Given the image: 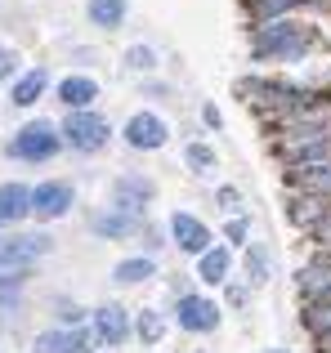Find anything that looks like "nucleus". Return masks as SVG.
I'll return each mask as SVG.
<instances>
[{
  "label": "nucleus",
  "instance_id": "f257e3e1",
  "mask_svg": "<svg viewBox=\"0 0 331 353\" xmlns=\"http://www.w3.org/2000/svg\"><path fill=\"white\" fill-rule=\"evenodd\" d=\"M318 45V32L300 18H269L251 27V59L255 63H300Z\"/></svg>",
  "mask_w": 331,
  "mask_h": 353
},
{
  "label": "nucleus",
  "instance_id": "f03ea898",
  "mask_svg": "<svg viewBox=\"0 0 331 353\" xmlns=\"http://www.w3.org/2000/svg\"><path fill=\"white\" fill-rule=\"evenodd\" d=\"M63 134L50 125V121H32V125H23L14 134V143H9V152L18 157V161H50L54 152H59Z\"/></svg>",
  "mask_w": 331,
  "mask_h": 353
},
{
  "label": "nucleus",
  "instance_id": "7ed1b4c3",
  "mask_svg": "<svg viewBox=\"0 0 331 353\" xmlns=\"http://www.w3.org/2000/svg\"><path fill=\"white\" fill-rule=\"evenodd\" d=\"M108 134H112V125L99 112H72L68 125H63V139H68L77 152H99V148L108 143Z\"/></svg>",
  "mask_w": 331,
  "mask_h": 353
},
{
  "label": "nucleus",
  "instance_id": "20e7f679",
  "mask_svg": "<svg viewBox=\"0 0 331 353\" xmlns=\"http://www.w3.org/2000/svg\"><path fill=\"white\" fill-rule=\"evenodd\" d=\"M174 322H179L183 331H192V336H206V331L219 327V304L206 300V295H179V304H174Z\"/></svg>",
  "mask_w": 331,
  "mask_h": 353
},
{
  "label": "nucleus",
  "instance_id": "39448f33",
  "mask_svg": "<svg viewBox=\"0 0 331 353\" xmlns=\"http://www.w3.org/2000/svg\"><path fill=\"white\" fill-rule=\"evenodd\" d=\"M166 139H170V125H166L157 112H134L126 121V143H130L134 152H157Z\"/></svg>",
  "mask_w": 331,
  "mask_h": 353
},
{
  "label": "nucleus",
  "instance_id": "423d86ee",
  "mask_svg": "<svg viewBox=\"0 0 331 353\" xmlns=\"http://www.w3.org/2000/svg\"><path fill=\"white\" fill-rule=\"evenodd\" d=\"M170 237L179 241V250H188V255H206L210 250V228L201 224L197 215H188V210H174L170 215Z\"/></svg>",
  "mask_w": 331,
  "mask_h": 353
},
{
  "label": "nucleus",
  "instance_id": "0eeeda50",
  "mask_svg": "<svg viewBox=\"0 0 331 353\" xmlns=\"http://www.w3.org/2000/svg\"><path fill=\"white\" fill-rule=\"evenodd\" d=\"M152 192H157V188H152V179H143V174H121L117 188H112V197H117V210H126V215L139 219L143 210H148Z\"/></svg>",
  "mask_w": 331,
  "mask_h": 353
},
{
  "label": "nucleus",
  "instance_id": "6e6552de",
  "mask_svg": "<svg viewBox=\"0 0 331 353\" xmlns=\"http://www.w3.org/2000/svg\"><path fill=\"white\" fill-rule=\"evenodd\" d=\"M50 250V237H9L0 241V268H27Z\"/></svg>",
  "mask_w": 331,
  "mask_h": 353
},
{
  "label": "nucleus",
  "instance_id": "1a4fd4ad",
  "mask_svg": "<svg viewBox=\"0 0 331 353\" xmlns=\"http://www.w3.org/2000/svg\"><path fill=\"white\" fill-rule=\"evenodd\" d=\"M68 206H72L68 183H36V192H32L36 219H59V215H68Z\"/></svg>",
  "mask_w": 331,
  "mask_h": 353
},
{
  "label": "nucleus",
  "instance_id": "9d476101",
  "mask_svg": "<svg viewBox=\"0 0 331 353\" xmlns=\"http://www.w3.org/2000/svg\"><path fill=\"white\" fill-rule=\"evenodd\" d=\"M94 336L103 340V345H126V340H130V318H126L121 304L94 309Z\"/></svg>",
  "mask_w": 331,
  "mask_h": 353
},
{
  "label": "nucleus",
  "instance_id": "9b49d317",
  "mask_svg": "<svg viewBox=\"0 0 331 353\" xmlns=\"http://www.w3.org/2000/svg\"><path fill=\"white\" fill-rule=\"evenodd\" d=\"M255 23H269V18H291L296 9H331V0H246Z\"/></svg>",
  "mask_w": 331,
  "mask_h": 353
},
{
  "label": "nucleus",
  "instance_id": "f8f14e48",
  "mask_svg": "<svg viewBox=\"0 0 331 353\" xmlns=\"http://www.w3.org/2000/svg\"><path fill=\"white\" fill-rule=\"evenodd\" d=\"M86 349H90V340L77 327H59V331H41L36 336V353H86Z\"/></svg>",
  "mask_w": 331,
  "mask_h": 353
},
{
  "label": "nucleus",
  "instance_id": "ddd939ff",
  "mask_svg": "<svg viewBox=\"0 0 331 353\" xmlns=\"http://www.w3.org/2000/svg\"><path fill=\"white\" fill-rule=\"evenodd\" d=\"M32 215V188L27 183H5L0 188V224H23Z\"/></svg>",
  "mask_w": 331,
  "mask_h": 353
},
{
  "label": "nucleus",
  "instance_id": "4468645a",
  "mask_svg": "<svg viewBox=\"0 0 331 353\" xmlns=\"http://www.w3.org/2000/svg\"><path fill=\"white\" fill-rule=\"evenodd\" d=\"M228 268H233V255H228V246H210L206 255H197V277H201L206 286L228 282Z\"/></svg>",
  "mask_w": 331,
  "mask_h": 353
},
{
  "label": "nucleus",
  "instance_id": "2eb2a0df",
  "mask_svg": "<svg viewBox=\"0 0 331 353\" xmlns=\"http://www.w3.org/2000/svg\"><path fill=\"white\" fill-rule=\"evenodd\" d=\"M59 99L72 108V112H86V108L99 99V85H94L90 77H68V81L59 85Z\"/></svg>",
  "mask_w": 331,
  "mask_h": 353
},
{
  "label": "nucleus",
  "instance_id": "dca6fc26",
  "mask_svg": "<svg viewBox=\"0 0 331 353\" xmlns=\"http://www.w3.org/2000/svg\"><path fill=\"white\" fill-rule=\"evenodd\" d=\"M90 228H94L99 237H134V233H139V219L126 215V210H108V215L90 219Z\"/></svg>",
  "mask_w": 331,
  "mask_h": 353
},
{
  "label": "nucleus",
  "instance_id": "f3484780",
  "mask_svg": "<svg viewBox=\"0 0 331 353\" xmlns=\"http://www.w3.org/2000/svg\"><path fill=\"white\" fill-rule=\"evenodd\" d=\"M45 85H50V72H45V68H32V72H27V77L14 85V103H18V108H32L36 99L45 94Z\"/></svg>",
  "mask_w": 331,
  "mask_h": 353
},
{
  "label": "nucleus",
  "instance_id": "a211bd4d",
  "mask_svg": "<svg viewBox=\"0 0 331 353\" xmlns=\"http://www.w3.org/2000/svg\"><path fill=\"white\" fill-rule=\"evenodd\" d=\"M121 18H126V0H90V23L94 27H121Z\"/></svg>",
  "mask_w": 331,
  "mask_h": 353
},
{
  "label": "nucleus",
  "instance_id": "6ab92c4d",
  "mask_svg": "<svg viewBox=\"0 0 331 353\" xmlns=\"http://www.w3.org/2000/svg\"><path fill=\"white\" fill-rule=\"evenodd\" d=\"M152 273H157V264H152L148 255H139V259H121V264L112 268V277H117V282H126V286H134V282H148Z\"/></svg>",
  "mask_w": 331,
  "mask_h": 353
},
{
  "label": "nucleus",
  "instance_id": "aec40b11",
  "mask_svg": "<svg viewBox=\"0 0 331 353\" xmlns=\"http://www.w3.org/2000/svg\"><path fill=\"white\" fill-rule=\"evenodd\" d=\"M300 322H305L314 336H331V295L327 300H309L305 313H300Z\"/></svg>",
  "mask_w": 331,
  "mask_h": 353
},
{
  "label": "nucleus",
  "instance_id": "412c9836",
  "mask_svg": "<svg viewBox=\"0 0 331 353\" xmlns=\"http://www.w3.org/2000/svg\"><path fill=\"white\" fill-rule=\"evenodd\" d=\"M134 331H139V340H143V345H161V336H166V322H161V313L143 309V313H139V322H134Z\"/></svg>",
  "mask_w": 331,
  "mask_h": 353
},
{
  "label": "nucleus",
  "instance_id": "4be33fe9",
  "mask_svg": "<svg viewBox=\"0 0 331 353\" xmlns=\"http://www.w3.org/2000/svg\"><path fill=\"white\" fill-rule=\"evenodd\" d=\"M183 161H188L197 174H210V170H215V148H206V143H188Z\"/></svg>",
  "mask_w": 331,
  "mask_h": 353
},
{
  "label": "nucleus",
  "instance_id": "5701e85b",
  "mask_svg": "<svg viewBox=\"0 0 331 353\" xmlns=\"http://www.w3.org/2000/svg\"><path fill=\"white\" fill-rule=\"evenodd\" d=\"M269 273H273L269 255H264L260 246H251L246 250V277H251V282H269Z\"/></svg>",
  "mask_w": 331,
  "mask_h": 353
},
{
  "label": "nucleus",
  "instance_id": "b1692460",
  "mask_svg": "<svg viewBox=\"0 0 331 353\" xmlns=\"http://www.w3.org/2000/svg\"><path fill=\"white\" fill-rule=\"evenodd\" d=\"M126 59H130V68H134V72H152V68H157V54H152L148 45H134Z\"/></svg>",
  "mask_w": 331,
  "mask_h": 353
},
{
  "label": "nucleus",
  "instance_id": "393cba45",
  "mask_svg": "<svg viewBox=\"0 0 331 353\" xmlns=\"http://www.w3.org/2000/svg\"><path fill=\"white\" fill-rule=\"evenodd\" d=\"M246 233H251V224H246V219H242V215H233V219H228V228H224V237H228V241H233V246H246Z\"/></svg>",
  "mask_w": 331,
  "mask_h": 353
},
{
  "label": "nucleus",
  "instance_id": "a878e982",
  "mask_svg": "<svg viewBox=\"0 0 331 353\" xmlns=\"http://www.w3.org/2000/svg\"><path fill=\"white\" fill-rule=\"evenodd\" d=\"M81 318H86V313H81L77 304H59V322H63V327H77Z\"/></svg>",
  "mask_w": 331,
  "mask_h": 353
},
{
  "label": "nucleus",
  "instance_id": "bb28decb",
  "mask_svg": "<svg viewBox=\"0 0 331 353\" xmlns=\"http://www.w3.org/2000/svg\"><path fill=\"white\" fill-rule=\"evenodd\" d=\"M219 206H224V210H237V206H242V192H237V188H219Z\"/></svg>",
  "mask_w": 331,
  "mask_h": 353
},
{
  "label": "nucleus",
  "instance_id": "cd10ccee",
  "mask_svg": "<svg viewBox=\"0 0 331 353\" xmlns=\"http://www.w3.org/2000/svg\"><path fill=\"white\" fill-rule=\"evenodd\" d=\"M201 121H206V125H210V130H219V125H224V117H219V112H215V108H201Z\"/></svg>",
  "mask_w": 331,
  "mask_h": 353
},
{
  "label": "nucleus",
  "instance_id": "c85d7f7f",
  "mask_svg": "<svg viewBox=\"0 0 331 353\" xmlns=\"http://www.w3.org/2000/svg\"><path fill=\"white\" fill-rule=\"evenodd\" d=\"M9 72H14V54L0 50V77H9Z\"/></svg>",
  "mask_w": 331,
  "mask_h": 353
},
{
  "label": "nucleus",
  "instance_id": "c756f323",
  "mask_svg": "<svg viewBox=\"0 0 331 353\" xmlns=\"http://www.w3.org/2000/svg\"><path fill=\"white\" fill-rule=\"evenodd\" d=\"M228 300H233V304H246V286H228Z\"/></svg>",
  "mask_w": 331,
  "mask_h": 353
},
{
  "label": "nucleus",
  "instance_id": "7c9ffc66",
  "mask_svg": "<svg viewBox=\"0 0 331 353\" xmlns=\"http://www.w3.org/2000/svg\"><path fill=\"white\" fill-rule=\"evenodd\" d=\"M269 353H287V349H269Z\"/></svg>",
  "mask_w": 331,
  "mask_h": 353
},
{
  "label": "nucleus",
  "instance_id": "2f4dec72",
  "mask_svg": "<svg viewBox=\"0 0 331 353\" xmlns=\"http://www.w3.org/2000/svg\"><path fill=\"white\" fill-rule=\"evenodd\" d=\"M0 282H5V277H0Z\"/></svg>",
  "mask_w": 331,
  "mask_h": 353
}]
</instances>
